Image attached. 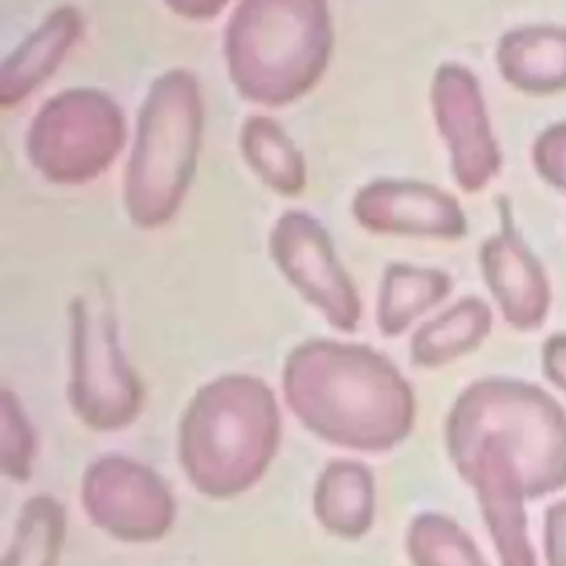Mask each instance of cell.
<instances>
[{
  "mask_svg": "<svg viewBox=\"0 0 566 566\" xmlns=\"http://www.w3.org/2000/svg\"><path fill=\"white\" fill-rule=\"evenodd\" d=\"M283 396L316 438L356 451H389L413 429L409 380L378 349L310 338L283 365Z\"/></svg>",
  "mask_w": 566,
  "mask_h": 566,
  "instance_id": "cell-1",
  "label": "cell"
},
{
  "mask_svg": "<svg viewBox=\"0 0 566 566\" xmlns=\"http://www.w3.org/2000/svg\"><path fill=\"white\" fill-rule=\"evenodd\" d=\"M281 442L274 391L256 376L226 374L197 389L177 433L188 482L206 497L228 500L252 489Z\"/></svg>",
  "mask_w": 566,
  "mask_h": 566,
  "instance_id": "cell-2",
  "label": "cell"
},
{
  "mask_svg": "<svg viewBox=\"0 0 566 566\" xmlns=\"http://www.w3.org/2000/svg\"><path fill=\"white\" fill-rule=\"evenodd\" d=\"M332 49L327 0H239L223 31L232 86L243 99L270 108L312 91Z\"/></svg>",
  "mask_w": 566,
  "mask_h": 566,
  "instance_id": "cell-3",
  "label": "cell"
},
{
  "mask_svg": "<svg viewBox=\"0 0 566 566\" xmlns=\"http://www.w3.org/2000/svg\"><path fill=\"white\" fill-rule=\"evenodd\" d=\"M203 133L199 80L170 69L153 80L137 111L135 142L124 172V208L142 230L168 223L195 179Z\"/></svg>",
  "mask_w": 566,
  "mask_h": 566,
  "instance_id": "cell-4",
  "label": "cell"
},
{
  "mask_svg": "<svg viewBox=\"0 0 566 566\" xmlns=\"http://www.w3.org/2000/svg\"><path fill=\"white\" fill-rule=\"evenodd\" d=\"M69 402L95 431L128 427L144 407V382L119 345L108 285L91 283L69 305Z\"/></svg>",
  "mask_w": 566,
  "mask_h": 566,
  "instance_id": "cell-5",
  "label": "cell"
},
{
  "mask_svg": "<svg viewBox=\"0 0 566 566\" xmlns=\"http://www.w3.org/2000/svg\"><path fill=\"white\" fill-rule=\"evenodd\" d=\"M126 142L119 104L99 88L75 86L49 97L27 130V157L51 184L82 186L106 172Z\"/></svg>",
  "mask_w": 566,
  "mask_h": 566,
  "instance_id": "cell-6",
  "label": "cell"
},
{
  "mask_svg": "<svg viewBox=\"0 0 566 566\" xmlns=\"http://www.w3.org/2000/svg\"><path fill=\"white\" fill-rule=\"evenodd\" d=\"M270 256L285 281L340 332H356L360 294L343 268L325 226L305 210H287L272 226Z\"/></svg>",
  "mask_w": 566,
  "mask_h": 566,
  "instance_id": "cell-7",
  "label": "cell"
},
{
  "mask_svg": "<svg viewBox=\"0 0 566 566\" xmlns=\"http://www.w3.org/2000/svg\"><path fill=\"white\" fill-rule=\"evenodd\" d=\"M82 506L91 522L115 539H161L175 522V500L164 480L126 455L97 458L82 478Z\"/></svg>",
  "mask_w": 566,
  "mask_h": 566,
  "instance_id": "cell-8",
  "label": "cell"
},
{
  "mask_svg": "<svg viewBox=\"0 0 566 566\" xmlns=\"http://www.w3.org/2000/svg\"><path fill=\"white\" fill-rule=\"evenodd\" d=\"M429 97L436 128L449 148L455 184L467 192L482 190L500 170V150L475 75L453 62L440 64Z\"/></svg>",
  "mask_w": 566,
  "mask_h": 566,
  "instance_id": "cell-9",
  "label": "cell"
},
{
  "mask_svg": "<svg viewBox=\"0 0 566 566\" xmlns=\"http://www.w3.org/2000/svg\"><path fill=\"white\" fill-rule=\"evenodd\" d=\"M354 219L374 234L458 239L467 232L460 203L420 179H374L352 199Z\"/></svg>",
  "mask_w": 566,
  "mask_h": 566,
  "instance_id": "cell-10",
  "label": "cell"
},
{
  "mask_svg": "<svg viewBox=\"0 0 566 566\" xmlns=\"http://www.w3.org/2000/svg\"><path fill=\"white\" fill-rule=\"evenodd\" d=\"M84 31V15L73 4L53 9L0 66V104L11 108L46 82Z\"/></svg>",
  "mask_w": 566,
  "mask_h": 566,
  "instance_id": "cell-11",
  "label": "cell"
},
{
  "mask_svg": "<svg viewBox=\"0 0 566 566\" xmlns=\"http://www.w3.org/2000/svg\"><path fill=\"white\" fill-rule=\"evenodd\" d=\"M374 475L356 460H332L314 486L318 524L343 539L363 537L374 524Z\"/></svg>",
  "mask_w": 566,
  "mask_h": 566,
  "instance_id": "cell-12",
  "label": "cell"
},
{
  "mask_svg": "<svg viewBox=\"0 0 566 566\" xmlns=\"http://www.w3.org/2000/svg\"><path fill=\"white\" fill-rule=\"evenodd\" d=\"M502 77L531 93L566 86V31L526 27L509 31L497 44Z\"/></svg>",
  "mask_w": 566,
  "mask_h": 566,
  "instance_id": "cell-13",
  "label": "cell"
},
{
  "mask_svg": "<svg viewBox=\"0 0 566 566\" xmlns=\"http://www.w3.org/2000/svg\"><path fill=\"white\" fill-rule=\"evenodd\" d=\"M239 148L252 172L274 192L298 197L305 190V157L276 119L250 115L241 124Z\"/></svg>",
  "mask_w": 566,
  "mask_h": 566,
  "instance_id": "cell-14",
  "label": "cell"
},
{
  "mask_svg": "<svg viewBox=\"0 0 566 566\" xmlns=\"http://www.w3.org/2000/svg\"><path fill=\"white\" fill-rule=\"evenodd\" d=\"M451 290V279L436 268L389 263L382 272L376 323L382 336H400L420 314L440 303Z\"/></svg>",
  "mask_w": 566,
  "mask_h": 566,
  "instance_id": "cell-15",
  "label": "cell"
},
{
  "mask_svg": "<svg viewBox=\"0 0 566 566\" xmlns=\"http://www.w3.org/2000/svg\"><path fill=\"white\" fill-rule=\"evenodd\" d=\"M489 327V310L478 298H464L427 321L409 345L411 363L418 367H438L469 347H473Z\"/></svg>",
  "mask_w": 566,
  "mask_h": 566,
  "instance_id": "cell-16",
  "label": "cell"
},
{
  "mask_svg": "<svg viewBox=\"0 0 566 566\" xmlns=\"http://www.w3.org/2000/svg\"><path fill=\"white\" fill-rule=\"evenodd\" d=\"M64 535L62 504L49 493H40L24 502L2 566H57Z\"/></svg>",
  "mask_w": 566,
  "mask_h": 566,
  "instance_id": "cell-17",
  "label": "cell"
},
{
  "mask_svg": "<svg viewBox=\"0 0 566 566\" xmlns=\"http://www.w3.org/2000/svg\"><path fill=\"white\" fill-rule=\"evenodd\" d=\"M0 418H2V438H0L2 473L15 482H27L33 471L35 431L27 420L20 407V400L9 387L0 391Z\"/></svg>",
  "mask_w": 566,
  "mask_h": 566,
  "instance_id": "cell-18",
  "label": "cell"
},
{
  "mask_svg": "<svg viewBox=\"0 0 566 566\" xmlns=\"http://www.w3.org/2000/svg\"><path fill=\"white\" fill-rule=\"evenodd\" d=\"M535 166L548 181L566 188V124L546 130L537 139Z\"/></svg>",
  "mask_w": 566,
  "mask_h": 566,
  "instance_id": "cell-19",
  "label": "cell"
},
{
  "mask_svg": "<svg viewBox=\"0 0 566 566\" xmlns=\"http://www.w3.org/2000/svg\"><path fill=\"white\" fill-rule=\"evenodd\" d=\"M164 4L186 20H210L217 18L228 0H164Z\"/></svg>",
  "mask_w": 566,
  "mask_h": 566,
  "instance_id": "cell-20",
  "label": "cell"
}]
</instances>
